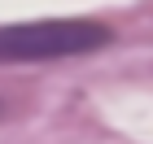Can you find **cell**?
Wrapping results in <instances>:
<instances>
[{"instance_id":"6da1fadb","label":"cell","mask_w":153,"mask_h":144,"mask_svg":"<svg viewBox=\"0 0 153 144\" xmlns=\"http://www.w3.org/2000/svg\"><path fill=\"white\" fill-rule=\"evenodd\" d=\"M109 44V31L96 22H18L0 26V61H57L83 57Z\"/></svg>"}]
</instances>
